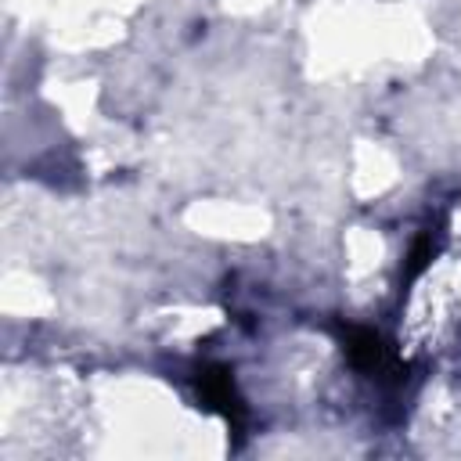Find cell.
<instances>
[{
	"instance_id": "obj_1",
	"label": "cell",
	"mask_w": 461,
	"mask_h": 461,
	"mask_svg": "<svg viewBox=\"0 0 461 461\" xmlns=\"http://www.w3.org/2000/svg\"><path fill=\"white\" fill-rule=\"evenodd\" d=\"M461 335V252L447 249L429 259L407 285L400 303V357L429 360Z\"/></svg>"
}]
</instances>
